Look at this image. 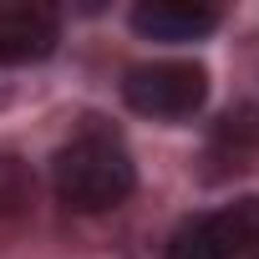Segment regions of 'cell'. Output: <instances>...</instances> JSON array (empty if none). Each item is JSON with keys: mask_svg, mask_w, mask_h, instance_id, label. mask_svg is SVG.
Segmentation results:
<instances>
[{"mask_svg": "<svg viewBox=\"0 0 259 259\" xmlns=\"http://www.w3.org/2000/svg\"><path fill=\"white\" fill-rule=\"evenodd\" d=\"M168 259H259V193L188 219L168 239Z\"/></svg>", "mask_w": 259, "mask_h": 259, "instance_id": "3", "label": "cell"}, {"mask_svg": "<svg viewBox=\"0 0 259 259\" xmlns=\"http://www.w3.org/2000/svg\"><path fill=\"white\" fill-rule=\"evenodd\" d=\"M219 11L203 0H143L133 6V31L143 41H163V46H183V41H203L219 31Z\"/></svg>", "mask_w": 259, "mask_h": 259, "instance_id": "4", "label": "cell"}, {"mask_svg": "<svg viewBox=\"0 0 259 259\" xmlns=\"http://www.w3.org/2000/svg\"><path fill=\"white\" fill-rule=\"evenodd\" d=\"M208 163H219V173H244L259 163V107H234L213 127Z\"/></svg>", "mask_w": 259, "mask_h": 259, "instance_id": "6", "label": "cell"}, {"mask_svg": "<svg viewBox=\"0 0 259 259\" xmlns=\"http://www.w3.org/2000/svg\"><path fill=\"white\" fill-rule=\"evenodd\" d=\"M122 102L138 117H153V122H188L208 102V66L188 61V56L138 61L122 76Z\"/></svg>", "mask_w": 259, "mask_h": 259, "instance_id": "2", "label": "cell"}, {"mask_svg": "<svg viewBox=\"0 0 259 259\" xmlns=\"http://www.w3.org/2000/svg\"><path fill=\"white\" fill-rule=\"evenodd\" d=\"M61 41V21L46 6H0V66L46 61Z\"/></svg>", "mask_w": 259, "mask_h": 259, "instance_id": "5", "label": "cell"}, {"mask_svg": "<svg viewBox=\"0 0 259 259\" xmlns=\"http://www.w3.org/2000/svg\"><path fill=\"white\" fill-rule=\"evenodd\" d=\"M51 188L71 213H107L133 198L138 188V163L127 143L102 122H87L56 148L51 158Z\"/></svg>", "mask_w": 259, "mask_h": 259, "instance_id": "1", "label": "cell"}, {"mask_svg": "<svg viewBox=\"0 0 259 259\" xmlns=\"http://www.w3.org/2000/svg\"><path fill=\"white\" fill-rule=\"evenodd\" d=\"M36 208V173L26 158L0 153V224L6 219H26Z\"/></svg>", "mask_w": 259, "mask_h": 259, "instance_id": "7", "label": "cell"}]
</instances>
